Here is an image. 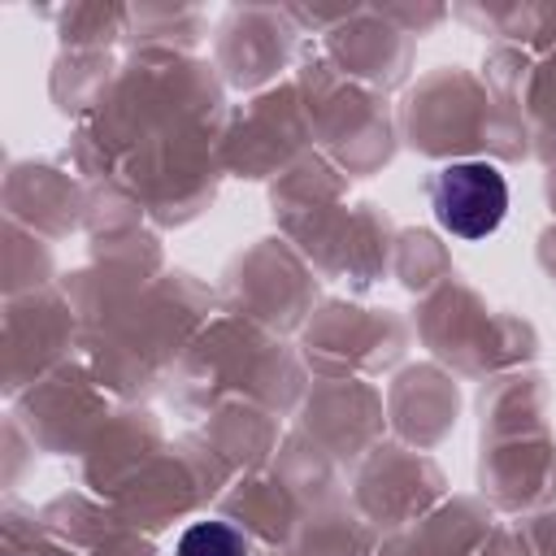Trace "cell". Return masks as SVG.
<instances>
[{"label": "cell", "instance_id": "cell-1", "mask_svg": "<svg viewBox=\"0 0 556 556\" xmlns=\"http://www.w3.org/2000/svg\"><path fill=\"white\" fill-rule=\"evenodd\" d=\"M434 213L439 222L460 235V239H482L491 235L500 222H504V208H508V187H504V174L486 161H460V165H447L439 178H434Z\"/></svg>", "mask_w": 556, "mask_h": 556}, {"label": "cell", "instance_id": "cell-2", "mask_svg": "<svg viewBox=\"0 0 556 556\" xmlns=\"http://www.w3.org/2000/svg\"><path fill=\"white\" fill-rule=\"evenodd\" d=\"M243 534L226 521H200L178 539V556H243Z\"/></svg>", "mask_w": 556, "mask_h": 556}]
</instances>
